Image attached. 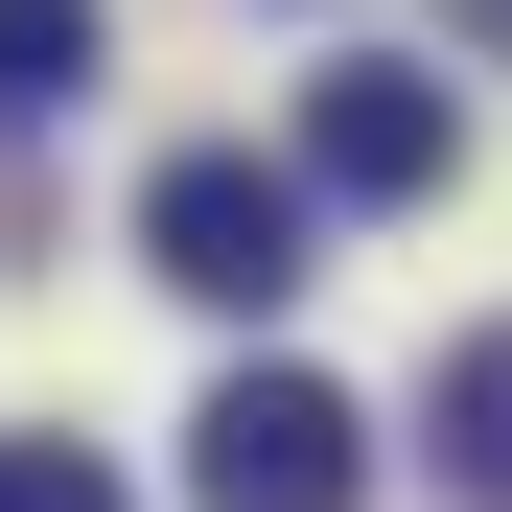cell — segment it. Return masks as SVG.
I'll list each match as a JSON object with an SVG mask.
<instances>
[{
	"label": "cell",
	"instance_id": "1",
	"mask_svg": "<svg viewBox=\"0 0 512 512\" xmlns=\"http://www.w3.org/2000/svg\"><path fill=\"white\" fill-rule=\"evenodd\" d=\"M140 256H163L187 303H303V280H326V210H303V163H256V140H187V163L140 187Z\"/></svg>",
	"mask_w": 512,
	"mask_h": 512
},
{
	"label": "cell",
	"instance_id": "2",
	"mask_svg": "<svg viewBox=\"0 0 512 512\" xmlns=\"http://www.w3.org/2000/svg\"><path fill=\"white\" fill-rule=\"evenodd\" d=\"M187 489H210V512H350V489H373V419L326 396V373H233V396L187 419Z\"/></svg>",
	"mask_w": 512,
	"mask_h": 512
},
{
	"label": "cell",
	"instance_id": "3",
	"mask_svg": "<svg viewBox=\"0 0 512 512\" xmlns=\"http://www.w3.org/2000/svg\"><path fill=\"white\" fill-rule=\"evenodd\" d=\"M443 163H466L443 70H326V94H303V210H419Z\"/></svg>",
	"mask_w": 512,
	"mask_h": 512
},
{
	"label": "cell",
	"instance_id": "4",
	"mask_svg": "<svg viewBox=\"0 0 512 512\" xmlns=\"http://www.w3.org/2000/svg\"><path fill=\"white\" fill-rule=\"evenodd\" d=\"M443 489L512 512V326H466V350H443Z\"/></svg>",
	"mask_w": 512,
	"mask_h": 512
},
{
	"label": "cell",
	"instance_id": "5",
	"mask_svg": "<svg viewBox=\"0 0 512 512\" xmlns=\"http://www.w3.org/2000/svg\"><path fill=\"white\" fill-rule=\"evenodd\" d=\"M94 0H0V117H70V94H94Z\"/></svg>",
	"mask_w": 512,
	"mask_h": 512
},
{
	"label": "cell",
	"instance_id": "6",
	"mask_svg": "<svg viewBox=\"0 0 512 512\" xmlns=\"http://www.w3.org/2000/svg\"><path fill=\"white\" fill-rule=\"evenodd\" d=\"M0 512H117V466L94 443H0Z\"/></svg>",
	"mask_w": 512,
	"mask_h": 512
},
{
	"label": "cell",
	"instance_id": "7",
	"mask_svg": "<svg viewBox=\"0 0 512 512\" xmlns=\"http://www.w3.org/2000/svg\"><path fill=\"white\" fill-rule=\"evenodd\" d=\"M466 24H489V47H512V0H466Z\"/></svg>",
	"mask_w": 512,
	"mask_h": 512
}]
</instances>
